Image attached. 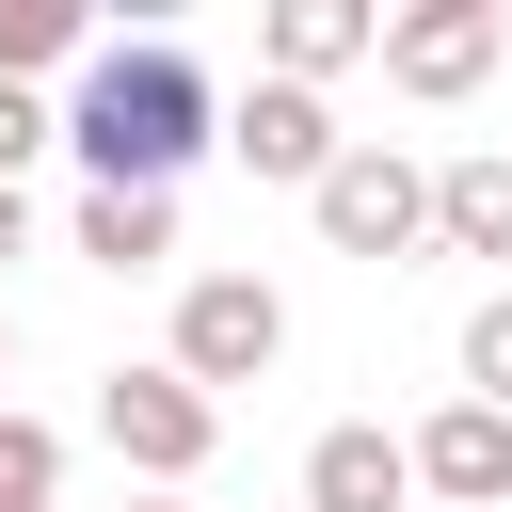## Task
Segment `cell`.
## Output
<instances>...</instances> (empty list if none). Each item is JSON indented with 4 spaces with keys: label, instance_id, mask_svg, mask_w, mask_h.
<instances>
[{
    "label": "cell",
    "instance_id": "cell-12",
    "mask_svg": "<svg viewBox=\"0 0 512 512\" xmlns=\"http://www.w3.org/2000/svg\"><path fill=\"white\" fill-rule=\"evenodd\" d=\"M48 64H96V16L80 0H0V80H48Z\"/></svg>",
    "mask_w": 512,
    "mask_h": 512
},
{
    "label": "cell",
    "instance_id": "cell-3",
    "mask_svg": "<svg viewBox=\"0 0 512 512\" xmlns=\"http://www.w3.org/2000/svg\"><path fill=\"white\" fill-rule=\"evenodd\" d=\"M176 368L224 400V384H272L288 368V288L272 272H176Z\"/></svg>",
    "mask_w": 512,
    "mask_h": 512
},
{
    "label": "cell",
    "instance_id": "cell-17",
    "mask_svg": "<svg viewBox=\"0 0 512 512\" xmlns=\"http://www.w3.org/2000/svg\"><path fill=\"white\" fill-rule=\"evenodd\" d=\"M0 384H16V320H0ZM0 416H16V400H0Z\"/></svg>",
    "mask_w": 512,
    "mask_h": 512
},
{
    "label": "cell",
    "instance_id": "cell-6",
    "mask_svg": "<svg viewBox=\"0 0 512 512\" xmlns=\"http://www.w3.org/2000/svg\"><path fill=\"white\" fill-rule=\"evenodd\" d=\"M224 160H240V176H272V192H320V176L352 160V128H336L304 80H272V64H256V96H224Z\"/></svg>",
    "mask_w": 512,
    "mask_h": 512
},
{
    "label": "cell",
    "instance_id": "cell-14",
    "mask_svg": "<svg viewBox=\"0 0 512 512\" xmlns=\"http://www.w3.org/2000/svg\"><path fill=\"white\" fill-rule=\"evenodd\" d=\"M464 400H496V416H512V288H480V304H464Z\"/></svg>",
    "mask_w": 512,
    "mask_h": 512
},
{
    "label": "cell",
    "instance_id": "cell-10",
    "mask_svg": "<svg viewBox=\"0 0 512 512\" xmlns=\"http://www.w3.org/2000/svg\"><path fill=\"white\" fill-rule=\"evenodd\" d=\"M64 256L80 272H176V192H80L64 208Z\"/></svg>",
    "mask_w": 512,
    "mask_h": 512
},
{
    "label": "cell",
    "instance_id": "cell-11",
    "mask_svg": "<svg viewBox=\"0 0 512 512\" xmlns=\"http://www.w3.org/2000/svg\"><path fill=\"white\" fill-rule=\"evenodd\" d=\"M432 240L512 272V160H496V144H480V160H432Z\"/></svg>",
    "mask_w": 512,
    "mask_h": 512
},
{
    "label": "cell",
    "instance_id": "cell-7",
    "mask_svg": "<svg viewBox=\"0 0 512 512\" xmlns=\"http://www.w3.org/2000/svg\"><path fill=\"white\" fill-rule=\"evenodd\" d=\"M416 496H448V512H512V416L448 384V400L416 416Z\"/></svg>",
    "mask_w": 512,
    "mask_h": 512
},
{
    "label": "cell",
    "instance_id": "cell-18",
    "mask_svg": "<svg viewBox=\"0 0 512 512\" xmlns=\"http://www.w3.org/2000/svg\"><path fill=\"white\" fill-rule=\"evenodd\" d=\"M128 512H192V496H128Z\"/></svg>",
    "mask_w": 512,
    "mask_h": 512
},
{
    "label": "cell",
    "instance_id": "cell-5",
    "mask_svg": "<svg viewBox=\"0 0 512 512\" xmlns=\"http://www.w3.org/2000/svg\"><path fill=\"white\" fill-rule=\"evenodd\" d=\"M496 64H512V16H496V0H400V16H384V80L432 96V112L480 96Z\"/></svg>",
    "mask_w": 512,
    "mask_h": 512
},
{
    "label": "cell",
    "instance_id": "cell-4",
    "mask_svg": "<svg viewBox=\"0 0 512 512\" xmlns=\"http://www.w3.org/2000/svg\"><path fill=\"white\" fill-rule=\"evenodd\" d=\"M304 224H320V256H416L432 240V160H400V144H352L320 192H304Z\"/></svg>",
    "mask_w": 512,
    "mask_h": 512
},
{
    "label": "cell",
    "instance_id": "cell-9",
    "mask_svg": "<svg viewBox=\"0 0 512 512\" xmlns=\"http://www.w3.org/2000/svg\"><path fill=\"white\" fill-rule=\"evenodd\" d=\"M256 48H272V80H304V96H320L336 64H384V16H368V0H272V32H256Z\"/></svg>",
    "mask_w": 512,
    "mask_h": 512
},
{
    "label": "cell",
    "instance_id": "cell-13",
    "mask_svg": "<svg viewBox=\"0 0 512 512\" xmlns=\"http://www.w3.org/2000/svg\"><path fill=\"white\" fill-rule=\"evenodd\" d=\"M0 512H64V432L48 416H0Z\"/></svg>",
    "mask_w": 512,
    "mask_h": 512
},
{
    "label": "cell",
    "instance_id": "cell-16",
    "mask_svg": "<svg viewBox=\"0 0 512 512\" xmlns=\"http://www.w3.org/2000/svg\"><path fill=\"white\" fill-rule=\"evenodd\" d=\"M16 256H32V192L0 176V272H16Z\"/></svg>",
    "mask_w": 512,
    "mask_h": 512
},
{
    "label": "cell",
    "instance_id": "cell-8",
    "mask_svg": "<svg viewBox=\"0 0 512 512\" xmlns=\"http://www.w3.org/2000/svg\"><path fill=\"white\" fill-rule=\"evenodd\" d=\"M400 496H416V432L336 416V432L304 448V512H400Z\"/></svg>",
    "mask_w": 512,
    "mask_h": 512
},
{
    "label": "cell",
    "instance_id": "cell-1",
    "mask_svg": "<svg viewBox=\"0 0 512 512\" xmlns=\"http://www.w3.org/2000/svg\"><path fill=\"white\" fill-rule=\"evenodd\" d=\"M64 144H80V192H176V176L224 144V80H208L176 32H112V48L64 80Z\"/></svg>",
    "mask_w": 512,
    "mask_h": 512
},
{
    "label": "cell",
    "instance_id": "cell-2",
    "mask_svg": "<svg viewBox=\"0 0 512 512\" xmlns=\"http://www.w3.org/2000/svg\"><path fill=\"white\" fill-rule=\"evenodd\" d=\"M96 448H112L144 496H192V480H208V448H224V400H208L176 352H144V368H96Z\"/></svg>",
    "mask_w": 512,
    "mask_h": 512
},
{
    "label": "cell",
    "instance_id": "cell-15",
    "mask_svg": "<svg viewBox=\"0 0 512 512\" xmlns=\"http://www.w3.org/2000/svg\"><path fill=\"white\" fill-rule=\"evenodd\" d=\"M32 144H64V112H48V96H32V80H0V176H16V160H32Z\"/></svg>",
    "mask_w": 512,
    "mask_h": 512
}]
</instances>
